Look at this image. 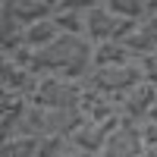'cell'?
<instances>
[{
    "instance_id": "1",
    "label": "cell",
    "mask_w": 157,
    "mask_h": 157,
    "mask_svg": "<svg viewBox=\"0 0 157 157\" xmlns=\"http://www.w3.org/2000/svg\"><path fill=\"white\" fill-rule=\"evenodd\" d=\"M91 69H94V44L82 35L63 32L54 44H47L32 57L35 75H60V78H72V82H85Z\"/></svg>"
},
{
    "instance_id": "2",
    "label": "cell",
    "mask_w": 157,
    "mask_h": 157,
    "mask_svg": "<svg viewBox=\"0 0 157 157\" xmlns=\"http://www.w3.org/2000/svg\"><path fill=\"white\" fill-rule=\"evenodd\" d=\"M141 82H145L141 63L132 60V63H116V66H94L82 85H85L88 98H104V101L123 104V98Z\"/></svg>"
},
{
    "instance_id": "3",
    "label": "cell",
    "mask_w": 157,
    "mask_h": 157,
    "mask_svg": "<svg viewBox=\"0 0 157 157\" xmlns=\"http://www.w3.org/2000/svg\"><path fill=\"white\" fill-rule=\"evenodd\" d=\"M35 107L50 110H82L85 107V85L60 75H38V88L32 94Z\"/></svg>"
},
{
    "instance_id": "4",
    "label": "cell",
    "mask_w": 157,
    "mask_h": 157,
    "mask_svg": "<svg viewBox=\"0 0 157 157\" xmlns=\"http://www.w3.org/2000/svg\"><path fill=\"white\" fill-rule=\"evenodd\" d=\"M132 29H135V22H126V19L116 16V13H110L107 0H94V3L88 6V13H85V35H88V41L94 47L120 41V38L126 32H132Z\"/></svg>"
},
{
    "instance_id": "5",
    "label": "cell",
    "mask_w": 157,
    "mask_h": 157,
    "mask_svg": "<svg viewBox=\"0 0 157 157\" xmlns=\"http://www.w3.org/2000/svg\"><path fill=\"white\" fill-rule=\"evenodd\" d=\"M101 154H104V157H145L148 148H145V141H141L138 126L123 120V123L110 132V138H107V145H104Z\"/></svg>"
},
{
    "instance_id": "6",
    "label": "cell",
    "mask_w": 157,
    "mask_h": 157,
    "mask_svg": "<svg viewBox=\"0 0 157 157\" xmlns=\"http://www.w3.org/2000/svg\"><path fill=\"white\" fill-rule=\"evenodd\" d=\"M120 123H123V120H101V123H98V120H85L69 138H72V145H75L78 151H85L88 157H94V154L104 151V145H107L110 132H113Z\"/></svg>"
},
{
    "instance_id": "7",
    "label": "cell",
    "mask_w": 157,
    "mask_h": 157,
    "mask_svg": "<svg viewBox=\"0 0 157 157\" xmlns=\"http://www.w3.org/2000/svg\"><path fill=\"white\" fill-rule=\"evenodd\" d=\"M154 107H157V88L151 85V82H141V85H135L129 94L123 98V104H120V110H123V120L126 123H145L148 116L154 113Z\"/></svg>"
},
{
    "instance_id": "8",
    "label": "cell",
    "mask_w": 157,
    "mask_h": 157,
    "mask_svg": "<svg viewBox=\"0 0 157 157\" xmlns=\"http://www.w3.org/2000/svg\"><path fill=\"white\" fill-rule=\"evenodd\" d=\"M6 6L13 10V16H16L25 29H32V25L44 22V19H54L57 0H6Z\"/></svg>"
},
{
    "instance_id": "9",
    "label": "cell",
    "mask_w": 157,
    "mask_h": 157,
    "mask_svg": "<svg viewBox=\"0 0 157 157\" xmlns=\"http://www.w3.org/2000/svg\"><path fill=\"white\" fill-rule=\"evenodd\" d=\"M60 35H63V29L57 25V19H44V22L32 25V29H25V47L38 54V50H44L47 44H54Z\"/></svg>"
},
{
    "instance_id": "10",
    "label": "cell",
    "mask_w": 157,
    "mask_h": 157,
    "mask_svg": "<svg viewBox=\"0 0 157 157\" xmlns=\"http://www.w3.org/2000/svg\"><path fill=\"white\" fill-rule=\"evenodd\" d=\"M41 141H44V138H35V135L3 138V145H0V157H38Z\"/></svg>"
},
{
    "instance_id": "11",
    "label": "cell",
    "mask_w": 157,
    "mask_h": 157,
    "mask_svg": "<svg viewBox=\"0 0 157 157\" xmlns=\"http://www.w3.org/2000/svg\"><path fill=\"white\" fill-rule=\"evenodd\" d=\"M132 60H135V57L129 54L126 47H120L116 41L94 47V66H116V63H132Z\"/></svg>"
},
{
    "instance_id": "12",
    "label": "cell",
    "mask_w": 157,
    "mask_h": 157,
    "mask_svg": "<svg viewBox=\"0 0 157 157\" xmlns=\"http://www.w3.org/2000/svg\"><path fill=\"white\" fill-rule=\"evenodd\" d=\"M107 6H110V13H116L120 19L138 25L141 19H145V13H148V0H107Z\"/></svg>"
},
{
    "instance_id": "13",
    "label": "cell",
    "mask_w": 157,
    "mask_h": 157,
    "mask_svg": "<svg viewBox=\"0 0 157 157\" xmlns=\"http://www.w3.org/2000/svg\"><path fill=\"white\" fill-rule=\"evenodd\" d=\"M138 29L157 44V0H148V13H145V19L138 22Z\"/></svg>"
},
{
    "instance_id": "14",
    "label": "cell",
    "mask_w": 157,
    "mask_h": 157,
    "mask_svg": "<svg viewBox=\"0 0 157 157\" xmlns=\"http://www.w3.org/2000/svg\"><path fill=\"white\" fill-rule=\"evenodd\" d=\"M138 132H141V141H145V148H148V151L157 148V123L151 120V116H148L145 123H138Z\"/></svg>"
},
{
    "instance_id": "15",
    "label": "cell",
    "mask_w": 157,
    "mask_h": 157,
    "mask_svg": "<svg viewBox=\"0 0 157 157\" xmlns=\"http://www.w3.org/2000/svg\"><path fill=\"white\" fill-rule=\"evenodd\" d=\"M138 63H141V72H145V82H151L157 88V50L148 54V57H141Z\"/></svg>"
},
{
    "instance_id": "16",
    "label": "cell",
    "mask_w": 157,
    "mask_h": 157,
    "mask_svg": "<svg viewBox=\"0 0 157 157\" xmlns=\"http://www.w3.org/2000/svg\"><path fill=\"white\" fill-rule=\"evenodd\" d=\"M151 120H154V123H157V107H154V113H151Z\"/></svg>"
}]
</instances>
